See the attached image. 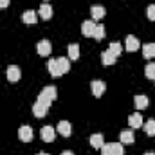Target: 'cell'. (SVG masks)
Here are the masks:
<instances>
[{"label": "cell", "mask_w": 155, "mask_h": 155, "mask_svg": "<svg viewBox=\"0 0 155 155\" xmlns=\"http://www.w3.org/2000/svg\"><path fill=\"white\" fill-rule=\"evenodd\" d=\"M56 96H58V90H56V87H45L41 92L38 94V101L40 103H43L45 107H51V103L56 99Z\"/></svg>", "instance_id": "6da1fadb"}, {"label": "cell", "mask_w": 155, "mask_h": 155, "mask_svg": "<svg viewBox=\"0 0 155 155\" xmlns=\"http://www.w3.org/2000/svg\"><path fill=\"white\" fill-rule=\"evenodd\" d=\"M101 155H124V148L121 143H108L101 146Z\"/></svg>", "instance_id": "7a4b0ae2"}, {"label": "cell", "mask_w": 155, "mask_h": 155, "mask_svg": "<svg viewBox=\"0 0 155 155\" xmlns=\"http://www.w3.org/2000/svg\"><path fill=\"white\" fill-rule=\"evenodd\" d=\"M40 135H41V141L52 143V141L56 139V130H54L52 126H43V128L40 130Z\"/></svg>", "instance_id": "3957f363"}, {"label": "cell", "mask_w": 155, "mask_h": 155, "mask_svg": "<svg viewBox=\"0 0 155 155\" xmlns=\"http://www.w3.org/2000/svg\"><path fill=\"white\" fill-rule=\"evenodd\" d=\"M36 51H38L40 56H49L52 52V45H51L49 40H41V41H38V45H36Z\"/></svg>", "instance_id": "277c9868"}, {"label": "cell", "mask_w": 155, "mask_h": 155, "mask_svg": "<svg viewBox=\"0 0 155 155\" xmlns=\"http://www.w3.org/2000/svg\"><path fill=\"white\" fill-rule=\"evenodd\" d=\"M90 90H92V94H94L96 97H101L103 92L107 90V85H105L103 81H97V79H96V81L90 83Z\"/></svg>", "instance_id": "5b68a950"}, {"label": "cell", "mask_w": 155, "mask_h": 155, "mask_svg": "<svg viewBox=\"0 0 155 155\" xmlns=\"http://www.w3.org/2000/svg\"><path fill=\"white\" fill-rule=\"evenodd\" d=\"M124 49L128 51V52H135V51H139L141 49V43H139V40L135 38V36H126V43H124Z\"/></svg>", "instance_id": "8992f818"}, {"label": "cell", "mask_w": 155, "mask_h": 155, "mask_svg": "<svg viewBox=\"0 0 155 155\" xmlns=\"http://www.w3.org/2000/svg\"><path fill=\"white\" fill-rule=\"evenodd\" d=\"M94 29H96V22H94V20H85L83 25H81V33H83V36H87V38H90V36L94 35Z\"/></svg>", "instance_id": "52a82bcc"}, {"label": "cell", "mask_w": 155, "mask_h": 155, "mask_svg": "<svg viewBox=\"0 0 155 155\" xmlns=\"http://www.w3.org/2000/svg\"><path fill=\"white\" fill-rule=\"evenodd\" d=\"M56 130H58V134L63 135V137H71V134H72V126H71L69 121H60Z\"/></svg>", "instance_id": "ba28073f"}, {"label": "cell", "mask_w": 155, "mask_h": 155, "mask_svg": "<svg viewBox=\"0 0 155 155\" xmlns=\"http://www.w3.org/2000/svg\"><path fill=\"white\" fill-rule=\"evenodd\" d=\"M18 137H20V141L29 143V141L33 139V130H31V126H20V128H18Z\"/></svg>", "instance_id": "9c48e42d"}, {"label": "cell", "mask_w": 155, "mask_h": 155, "mask_svg": "<svg viewBox=\"0 0 155 155\" xmlns=\"http://www.w3.org/2000/svg\"><path fill=\"white\" fill-rule=\"evenodd\" d=\"M22 76V72H20V69L16 67V65H9L7 67V79L11 81V83H16L18 79Z\"/></svg>", "instance_id": "30bf717a"}, {"label": "cell", "mask_w": 155, "mask_h": 155, "mask_svg": "<svg viewBox=\"0 0 155 155\" xmlns=\"http://www.w3.org/2000/svg\"><path fill=\"white\" fill-rule=\"evenodd\" d=\"M56 63H58V71H60L61 76L71 71V61H69L67 58H56Z\"/></svg>", "instance_id": "8fae6325"}, {"label": "cell", "mask_w": 155, "mask_h": 155, "mask_svg": "<svg viewBox=\"0 0 155 155\" xmlns=\"http://www.w3.org/2000/svg\"><path fill=\"white\" fill-rule=\"evenodd\" d=\"M22 20H24V24L33 25V24L38 22V13H35V11H25V13L22 15Z\"/></svg>", "instance_id": "7c38bea8"}, {"label": "cell", "mask_w": 155, "mask_h": 155, "mask_svg": "<svg viewBox=\"0 0 155 155\" xmlns=\"http://www.w3.org/2000/svg\"><path fill=\"white\" fill-rule=\"evenodd\" d=\"M128 124H130L132 128H141V126H143V116H141L139 112L132 114V116L128 117Z\"/></svg>", "instance_id": "4fadbf2b"}, {"label": "cell", "mask_w": 155, "mask_h": 155, "mask_svg": "<svg viewBox=\"0 0 155 155\" xmlns=\"http://www.w3.org/2000/svg\"><path fill=\"white\" fill-rule=\"evenodd\" d=\"M38 15L43 18V20H51V18H52V7H51L49 4H41Z\"/></svg>", "instance_id": "5bb4252c"}, {"label": "cell", "mask_w": 155, "mask_h": 155, "mask_svg": "<svg viewBox=\"0 0 155 155\" xmlns=\"http://www.w3.org/2000/svg\"><path fill=\"white\" fill-rule=\"evenodd\" d=\"M47 110H49V107H45L43 103H40V101H36L35 105H33V114L36 117H43L45 114H47Z\"/></svg>", "instance_id": "9a60e30c"}, {"label": "cell", "mask_w": 155, "mask_h": 155, "mask_svg": "<svg viewBox=\"0 0 155 155\" xmlns=\"http://www.w3.org/2000/svg\"><path fill=\"white\" fill-rule=\"evenodd\" d=\"M116 60H117V56H116V54H112L108 49L101 54V61H103V65H114V63H116Z\"/></svg>", "instance_id": "2e32d148"}, {"label": "cell", "mask_w": 155, "mask_h": 155, "mask_svg": "<svg viewBox=\"0 0 155 155\" xmlns=\"http://www.w3.org/2000/svg\"><path fill=\"white\" fill-rule=\"evenodd\" d=\"M90 13H92V20H101L103 16H105V7L103 5H92V9H90Z\"/></svg>", "instance_id": "e0dca14e"}, {"label": "cell", "mask_w": 155, "mask_h": 155, "mask_svg": "<svg viewBox=\"0 0 155 155\" xmlns=\"http://www.w3.org/2000/svg\"><path fill=\"white\" fill-rule=\"evenodd\" d=\"M134 105L137 110H144V108H148V97L146 96H135Z\"/></svg>", "instance_id": "ac0fdd59"}, {"label": "cell", "mask_w": 155, "mask_h": 155, "mask_svg": "<svg viewBox=\"0 0 155 155\" xmlns=\"http://www.w3.org/2000/svg\"><path fill=\"white\" fill-rule=\"evenodd\" d=\"M47 71L52 74V78H60V71H58V63H56V60L54 58H51L49 61H47Z\"/></svg>", "instance_id": "d6986e66"}, {"label": "cell", "mask_w": 155, "mask_h": 155, "mask_svg": "<svg viewBox=\"0 0 155 155\" xmlns=\"http://www.w3.org/2000/svg\"><path fill=\"white\" fill-rule=\"evenodd\" d=\"M119 139H121V144H132L135 137H134V134L130 130H124V132L119 134Z\"/></svg>", "instance_id": "ffe728a7"}, {"label": "cell", "mask_w": 155, "mask_h": 155, "mask_svg": "<svg viewBox=\"0 0 155 155\" xmlns=\"http://www.w3.org/2000/svg\"><path fill=\"white\" fill-rule=\"evenodd\" d=\"M90 144H92V148H97V150H101V146L105 144V141H103V135H101V134H94V135L90 137Z\"/></svg>", "instance_id": "44dd1931"}, {"label": "cell", "mask_w": 155, "mask_h": 155, "mask_svg": "<svg viewBox=\"0 0 155 155\" xmlns=\"http://www.w3.org/2000/svg\"><path fill=\"white\" fill-rule=\"evenodd\" d=\"M143 56H144L146 60L155 58V43H146V45L143 47Z\"/></svg>", "instance_id": "7402d4cb"}, {"label": "cell", "mask_w": 155, "mask_h": 155, "mask_svg": "<svg viewBox=\"0 0 155 155\" xmlns=\"http://www.w3.org/2000/svg\"><path fill=\"white\" fill-rule=\"evenodd\" d=\"M92 38L97 40V41H101V40L105 38V27H103L101 24H96V29H94V35H92Z\"/></svg>", "instance_id": "603a6c76"}, {"label": "cell", "mask_w": 155, "mask_h": 155, "mask_svg": "<svg viewBox=\"0 0 155 155\" xmlns=\"http://www.w3.org/2000/svg\"><path fill=\"white\" fill-rule=\"evenodd\" d=\"M69 58L71 60H78L79 58V45L78 43H71L69 45Z\"/></svg>", "instance_id": "cb8c5ba5"}, {"label": "cell", "mask_w": 155, "mask_h": 155, "mask_svg": "<svg viewBox=\"0 0 155 155\" xmlns=\"http://www.w3.org/2000/svg\"><path fill=\"white\" fill-rule=\"evenodd\" d=\"M144 132L148 135H155V119H148L144 123Z\"/></svg>", "instance_id": "d4e9b609"}, {"label": "cell", "mask_w": 155, "mask_h": 155, "mask_svg": "<svg viewBox=\"0 0 155 155\" xmlns=\"http://www.w3.org/2000/svg\"><path fill=\"white\" fill-rule=\"evenodd\" d=\"M144 74L148 79H155V63H148L144 69Z\"/></svg>", "instance_id": "484cf974"}, {"label": "cell", "mask_w": 155, "mask_h": 155, "mask_svg": "<svg viewBox=\"0 0 155 155\" xmlns=\"http://www.w3.org/2000/svg\"><path fill=\"white\" fill-rule=\"evenodd\" d=\"M108 51H110L112 54L119 56V54H121V43H119V41H112V43H110V49H108Z\"/></svg>", "instance_id": "4316f807"}, {"label": "cell", "mask_w": 155, "mask_h": 155, "mask_svg": "<svg viewBox=\"0 0 155 155\" xmlns=\"http://www.w3.org/2000/svg\"><path fill=\"white\" fill-rule=\"evenodd\" d=\"M146 15H148V18H150L152 22H155V5H148Z\"/></svg>", "instance_id": "83f0119b"}, {"label": "cell", "mask_w": 155, "mask_h": 155, "mask_svg": "<svg viewBox=\"0 0 155 155\" xmlns=\"http://www.w3.org/2000/svg\"><path fill=\"white\" fill-rule=\"evenodd\" d=\"M9 2H11V0H0V9L7 7V5H9Z\"/></svg>", "instance_id": "f1b7e54d"}, {"label": "cell", "mask_w": 155, "mask_h": 155, "mask_svg": "<svg viewBox=\"0 0 155 155\" xmlns=\"http://www.w3.org/2000/svg\"><path fill=\"white\" fill-rule=\"evenodd\" d=\"M61 155H74V153H72V152H63Z\"/></svg>", "instance_id": "f546056e"}, {"label": "cell", "mask_w": 155, "mask_h": 155, "mask_svg": "<svg viewBox=\"0 0 155 155\" xmlns=\"http://www.w3.org/2000/svg\"><path fill=\"white\" fill-rule=\"evenodd\" d=\"M144 155H155V153H144Z\"/></svg>", "instance_id": "4dcf8cb0"}, {"label": "cell", "mask_w": 155, "mask_h": 155, "mask_svg": "<svg viewBox=\"0 0 155 155\" xmlns=\"http://www.w3.org/2000/svg\"><path fill=\"white\" fill-rule=\"evenodd\" d=\"M38 155H49V153H38Z\"/></svg>", "instance_id": "1f68e13d"}]
</instances>
